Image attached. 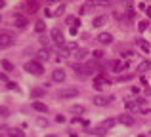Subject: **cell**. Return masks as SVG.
Here are the masks:
<instances>
[{
	"mask_svg": "<svg viewBox=\"0 0 151 137\" xmlns=\"http://www.w3.org/2000/svg\"><path fill=\"white\" fill-rule=\"evenodd\" d=\"M14 42H15L14 33H10V31H0V48H10V46H14Z\"/></svg>",
	"mask_w": 151,
	"mask_h": 137,
	"instance_id": "cell-1",
	"label": "cell"
},
{
	"mask_svg": "<svg viewBox=\"0 0 151 137\" xmlns=\"http://www.w3.org/2000/svg\"><path fill=\"white\" fill-rule=\"evenodd\" d=\"M25 70L29 74H35V76H40L42 72H44V67H42L38 61H27L25 63Z\"/></svg>",
	"mask_w": 151,
	"mask_h": 137,
	"instance_id": "cell-2",
	"label": "cell"
},
{
	"mask_svg": "<svg viewBox=\"0 0 151 137\" xmlns=\"http://www.w3.org/2000/svg\"><path fill=\"white\" fill-rule=\"evenodd\" d=\"M58 50H61L63 55L69 57V55H75L78 52V46H77V42H65L63 46H58Z\"/></svg>",
	"mask_w": 151,
	"mask_h": 137,
	"instance_id": "cell-3",
	"label": "cell"
},
{
	"mask_svg": "<svg viewBox=\"0 0 151 137\" xmlns=\"http://www.w3.org/2000/svg\"><path fill=\"white\" fill-rule=\"evenodd\" d=\"M75 72L78 74V76H92L94 74V69L92 65H75Z\"/></svg>",
	"mask_w": 151,
	"mask_h": 137,
	"instance_id": "cell-4",
	"label": "cell"
},
{
	"mask_svg": "<svg viewBox=\"0 0 151 137\" xmlns=\"http://www.w3.org/2000/svg\"><path fill=\"white\" fill-rule=\"evenodd\" d=\"M58 95H59V99H69V97H77V95H78V89L75 88V86H73V88H61Z\"/></svg>",
	"mask_w": 151,
	"mask_h": 137,
	"instance_id": "cell-5",
	"label": "cell"
},
{
	"mask_svg": "<svg viewBox=\"0 0 151 137\" xmlns=\"http://www.w3.org/2000/svg\"><path fill=\"white\" fill-rule=\"evenodd\" d=\"M50 34H52V40H54L58 46H63V44H65V36H63V33L58 29V27H54Z\"/></svg>",
	"mask_w": 151,
	"mask_h": 137,
	"instance_id": "cell-6",
	"label": "cell"
},
{
	"mask_svg": "<svg viewBox=\"0 0 151 137\" xmlns=\"http://www.w3.org/2000/svg\"><path fill=\"white\" fill-rule=\"evenodd\" d=\"M105 86H109V80H107L103 74L100 76H96V80H94V89H103Z\"/></svg>",
	"mask_w": 151,
	"mask_h": 137,
	"instance_id": "cell-7",
	"label": "cell"
},
{
	"mask_svg": "<svg viewBox=\"0 0 151 137\" xmlns=\"http://www.w3.org/2000/svg\"><path fill=\"white\" fill-rule=\"evenodd\" d=\"M117 122L122 124V126H134L136 118H134V116H130V114H121V116L117 118Z\"/></svg>",
	"mask_w": 151,
	"mask_h": 137,
	"instance_id": "cell-8",
	"label": "cell"
},
{
	"mask_svg": "<svg viewBox=\"0 0 151 137\" xmlns=\"http://www.w3.org/2000/svg\"><path fill=\"white\" fill-rule=\"evenodd\" d=\"M111 99H113V97H103V95H96L94 97V105H98V107H105V105H109L111 103Z\"/></svg>",
	"mask_w": 151,
	"mask_h": 137,
	"instance_id": "cell-9",
	"label": "cell"
},
{
	"mask_svg": "<svg viewBox=\"0 0 151 137\" xmlns=\"http://www.w3.org/2000/svg\"><path fill=\"white\" fill-rule=\"evenodd\" d=\"M98 42H100V44L109 46L111 42H113V36H111L109 33H100V34H98Z\"/></svg>",
	"mask_w": 151,
	"mask_h": 137,
	"instance_id": "cell-10",
	"label": "cell"
},
{
	"mask_svg": "<svg viewBox=\"0 0 151 137\" xmlns=\"http://www.w3.org/2000/svg\"><path fill=\"white\" fill-rule=\"evenodd\" d=\"M126 67H128V63H122L121 59H117V61H113V63H111V69H113V72H122Z\"/></svg>",
	"mask_w": 151,
	"mask_h": 137,
	"instance_id": "cell-11",
	"label": "cell"
},
{
	"mask_svg": "<svg viewBox=\"0 0 151 137\" xmlns=\"http://www.w3.org/2000/svg\"><path fill=\"white\" fill-rule=\"evenodd\" d=\"M115 124H117V120H115V118H107V120H103V122H101L98 128H100L101 131H105V130H111Z\"/></svg>",
	"mask_w": 151,
	"mask_h": 137,
	"instance_id": "cell-12",
	"label": "cell"
},
{
	"mask_svg": "<svg viewBox=\"0 0 151 137\" xmlns=\"http://www.w3.org/2000/svg\"><path fill=\"white\" fill-rule=\"evenodd\" d=\"M52 80H54V82H59V84H61V82L65 80V70H61V69L54 70V72H52Z\"/></svg>",
	"mask_w": 151,
	"mask_h": 137,
	"instance_id": "cell-13",
	"label": "cell"
},
{
	"mask_svg": "<svg viewBox=\"0 0 151 137\" xmlns=\"http://www.w3.org/2000/svg\"><path fill=\"white\" fill-rule=\"evenodd\" d=\"M50 59V50H40V52H37V59L35 61H38V63H40V61H48Z\"/></svg>",
	"mask_w": 151,
	"mask_h": 137,
	"instance_id": "cell-14",
	"label": "cell"
},
{
	"mask_svg": "<svg viewBox=\"0 0 151 137\" xmlns=\"http://www.w3.org/2000/svg\"><path fill=\"white\" fill-rule=\"evenodd\" d=\"M103 25H107V15H98V17H94V21H92V27H103Z\"/></svg>",
	"mask_w": 151,
	"mask_h": 137,
	"instance_id": "cell-15",
	"label": "cell"
},
{
	"mask_svg": "<svg viewBox=\"0 0 151 137\" xmlns=\"http://www.w3.org/2000/svg\"><path fill=\"white\" fill-rule=\"evenodd\" d=\"M14 25L17 27V29H25V27H27V19H25V17H21V15H15Z\"/></svg>",
	"mask_w": 151,
	"mask_h": 137,
	"instance_id": "cell-16",
	"label": "cell"
},
{
	"mask_svg": "<svg viewBox=\"0 0 151 137\" xmlns=\"http://www.w3.org/2000/svg\"><path fill=\"white\" fill-rule=\"evenodd\" d=\"M46 93V88H33L31 89V97L33 99H38V97H42Z\"/></svg>",
	"mask_w": 151,
	"mask_h": 137,
	"instance_id": "cell-17",
	"label": "cell"
},
{
	"mask_svg": "<svg viewBox=\"0 0 151 137\" xmlns=\"http://www.w3.org/2000/svg\"><path fill=\"white\" fill-rule=\"evenodd\" d=\"M136 44L142 48V52H144V53H149V52H151V46H149L145 40H142V38H138V40H136Z\"/></svg>",
	"mask_w": 151,
	"mask_h": 137,
	"instance_id": "cell-18",
	"label": "cell"
},
{
	"mask_svg": "<svg viewBox=\"0 0 151 137\" xmlns=\"http://www.w3.org/2000/svg\"><path fill=\"white\" fill-rule=\"evenodd\" d=\"M38 10H40V4L38 2H27V11L29 13H37Z\"/></svg>",
	"mask_w": 151,
	"mask_h": 137,
	"instance_id": "cell-19",
	"label": "cell"
},
{
	"mask_svg": "<svg viewBox=\"0 0 151 137\" xmlns=\"http://www.w3.org/2000/svg\"><path fill=\"white\" fill-rule=\"evenodd\" d=\"M88 53H90L88 50H84V48H82V50H78V52L75 53L73 57H75V59H77V61H82V59H86V57H88Z\"/></svg>",
	"mask_w": 151,
	"mask_h": 137,
	"instance_id": "cell-20",
	"label": "cell"
},
{
	"mask_svg": "<svg viewBox=\"0 0 151 137\" xmlns=\"http://www.w3.org/2000/svg\"><path fill=\"white\" fill-rule=\"evenodd\" d=\"M33 109L38 112H48V107L44 103H40V101H33Z\"/></svg>",
	"mask_w": 151,
	"mask_h": 137,
	"instance_id": "cell-21",
	"label": "cell"
},
{
	"mask_svg": "<svg viewBox=\"0 0 151 137\" xmlns=\"http://www.w3.org/2000/svg\"><path fill=\"white\" fill-rule=\"evenodd\" d=\"M136 70H140V72H147V70H151V61H142Z\"/></svg>",
	"mask_w": 151,
	"mask_h": 137,
	"instance_id": "cell-22",
	"label": "cell"
},
{
	"mask_svg": "<svg viewBox=\"0 0 151 137\" xmlns=\"http://www.w3.org/2000/svg\"><path fill=\"white\" fill-rule=\"evenodd\" d=\"M0 65H2V69L6 70V72H14V70H15V69H14V65H12L8 59H2V61H0Z\"/></svg>",
	"mask_w": 151,
	"mask_h": 137,
	"instance_id": "cell-23",
	"label": "cell"
},
{
	"mask_svg": "<svg viewBox=\"0 0 151 137\" xmlns=\"http://www.w3.org/2000/svg\"><path fill=\"white\" fill-rule=\"evenodd\" d=\"M65 23H67V25H71V27H77V29H78V25H81V19H78V17H73V15H71V17H67V19H65Z\"/></svg>",
	"mask_w": 151,
	"mask_h": 137,
	"instance_id": "cell-24",
	"label": "cell"
},
{
	"mask_svg": "<svg viewBox=\"0 0 151 137\" xmlns=\"http://www.w3.org/2000/svg\"><path fill=\"white\" fill-rule=\"evenodd\" d=\"M8 135H10V137H25V133H23L21 130H17V128L10 130V131H8Z\"/></svg>",
	"mask_w": 151,
	"mask_h": 137,
	"instance_id": "cell-25",
	"label": "cell"
},
{
	"mask_svg": "<svg viewBox=\"0 0 151 137\" xmlns=\"http://www.w3.org/2000/svg\"><path fill=\"white\" fill-rule=\"evenodd\" d=\"M44 29H46L44 21H37V23H35V31H37V33H44Z\"/></svg>",
	"mask_w": 151,
	"mask_h": 137,
	"instance_id": "cell-26",
	"label": "cell"
},
{
	"mask_svg": "<svg viewBox=\"0 0 151 137\" xmlns=\"http://www.w3.org/2000/svg\"><path fill=\"white\" fill-rule=\"evenodd\" d=\"M71 111H73L75 114H84V107H82V105H73Z\"/></svg>",
	"mask_w": 151,
	"mask_h": 137,
	"instance_id": "cell-27",
	"label": "cell"
},
{
	"mask_svg": "<svg viewBox=\"0 0 151 137\" xmlns=\"http://www.w3.org/2000/svg\"><path fill=\"white\" fill-rule=\"evenodd\" d=\"M92 57H94V59H103L105 55H103L101 50H96V52H92Z\"/></svg>",
	"mask_w": 151,
	"mask_h": 137,
	"instance_id": "cell-28",
	"label": "cell"
},
{
	"mask_svg": "<svg viewBox=\"0 0 151 137\" xmlns=\"http://www.w3.org/2000/svg\"><path fill=\"white\" fill-rule=\"evenodd\" d=\"M63 11H65V4H59V8L55 11H52V15H61Z\"/></svg>",
	"mask_w": 151,
	"mask_h": 137,
	"instance_id": "cell-29",
	"label": "cell"
},
{
	"mask_svg": "<svg viewBox=\"0 0 151 137\" xmlns=\"http://www.w3.org/2000/svg\"><path fill=\"white\" fill-rule=\"evenodd\" d=\"M126 15H128V19H134V8L128 4V8H126Z\"/></svg>",
	"mask_w": 151,
	"mask_h": 137,
	"instance_id": "cell-30",
	"label": "cell"
},
{
	"mask_svg": "<svg viewBox=\"0 0 151 137\" xmlns=\"http://www.w3.org/2000/svg\"><path fill=\"white\" fill-rule=\"evenodd\" d=\"M147 27H149V23H147V21H140V23H138V29H140V31H145Z\"/></svg>",
	"mask_w": 151,
	"mask_h": 137,
	"instance_id": "cell-31",
	"label": "cell"
},
{
	"mask_svg": "<svg viewBox=\"0 0 151 137\" xmlns=\"http://www.w3.org/2000/svg\"><path fill=\"white\" fill-rule=\"evenodd\" d=\"M6 88H8V89H14V92H17V89H19L15 82H8V86H6Z\"/></svg>",
	"mask_w": 151,
	"mask_h": 137,
	"instance_id": "cell-32",
	"label": "cell"
},
{
	"mask_svg": "<svg viewBox=\"0 0 151 137\" xmlns=\"http://www.w3.org/2000/svg\"><path fill=\"white\" fill-rule=\"evenodd\" d=\"M40 44H42V46H50V38H46V36H40Z\"/></svg>",
	"mask_w": 151,
	"mask_h": 137,
	"instance_id": "cell-33",
	"label": "cell"
},
{
	"mask_svg": "<svg viewBox=\"0 0 151 137\" xmlns=\"http://www.w3.org/2000/svg\"><path fill=\"white\" fill-rule=\"evenodd\" d=\"M134 53L130 52V50H122V57H126V59H128V57H132Z\"/></svg>",
	"mask_w": 151,
	"mask_h": 137,
	"instance_id": "cell-34",
	"label": "cell"
},
{
	"mask_svg": "<svg viewBox=\"0 0 151 137\" xmlns=\"http://www.w3.org/2000/svg\"><path fill=\"white\" fill-rule=\"evenodd\" d=\"M55 122H58V124H63V122H65V116H63V114H58V116H55Z\"/></svg>",
	"mask_w": 151,
	"mask_h": 137,
	"instance_id": "cell-35",
	"label": "cell"
},
{
	"mask_svg": "<svg viewBox=\"0 0 151 137\" xmlns=\"http://www.w3.org/2000/svg\"><path fill=\"white\" fill-rule=\"evenodd\" d=\"M38 126H48V120L46 118H38Z\"/></svg>",
	"mask_w": 151,
	"mask_h": 137,
	"instance_id": "cell-36",
	"label": "cell"
},
{
	"mask_svg": "<svg viewBox=\"0 0 151 137\" xmlns=\"http://www.w3.org/2000/svg\"><path fill=\"white\" fill-rule=\"evenodd\" d=\"M71 122H73V124H75V122H77V124L81 122V124H82V118H78V116H73V118H71Z\"/></svg>",
	"mask_w": 151,
	"mask_h": 137,
	"instance_id": "cell-37",
	"label": "cell"
},
{
	"mask_svg": "<svg viewBox=\"0 0 151 137\" xmlns=\"http://www.w3.org/2000/svg\"><path fill=\"white\" fill-rule=\"evenodd\" d=\"M69 33H71V34H73V36H75V34L78 33V29H77V27H71V29H69Z\"/></svg>",
	"mask_w": 151,
	"mask_h": 137,
	"instance_id": "cell-38",
	"label": "cell"
},
{
	"mask_svg": "<svg viewBox=\"0 0 151 137\" xmlns=\"http://www.w3.org/2000/svg\"><path fill=\"white\" fill-rule=\"evenodd\" d=\"M145 95L151 97V86H147V88H145Z\"/></svg>",
	"mask_w": 151,
	"mask_h": 137,
	"instance_id": "cell-39",
	"label": "cell"
},
{
	"mask_svg": "<svg viewBox=\"0 0 151 137\" xmlns=\"http://www.w3.org/2000/svg\"><path fill=\"white\" fill-rule=\"evenodd\" d=\"M0 114H8V109L6 107H0Z\"/></svg>",
	"mask_w": 151,
	"mask_h": 137,
	"instance_id": "cell-40",
	"label": "cell"
},
{
	"mask_svg": "<svg viewBox=\"0 0 151 137\" xmlns=\"http://www.w3.org/2000/svg\"><path fill=\"white\" fill-rule=\"evenodd\" d=\"M0 80H4V82H8V76L4 72H0Z\"/></svg>",
	"mask_w": 151,
	"mask_h": 137,
	"instance_id": "cell-41",
	"label": "cell"
},
{
	"mask_svg": "<svg viewBox=\"0 0 151 137\" xmlns=\"http://www.w3.org/2000/svg\"><path fill=\"white\" fill-rule=\"evenodd\" d=\"M145 13H147V17H151V6H149V8H145Z\"/></svg>",
	"mask_w": 151,
	"mask_h": 137,
	"instance_id": "cell-42",
	"label": "cell"
},
{
	"mask_svg": "<svg viewBox=\"0 0 151 137\" xmlns=\"http://www.w3.org/2000/svg\"><path fill=\"white\" fill-rule=\"evenodd\" d=\"M6 6V2H4V0H0V8H4Z\"/></svg>",
	"mask_w": 151,
	"mask_h": 137,
	"instance_id": "cell-43",
	"label": "cell"
},
{
	"mask_svg": "<svg viewBox=\"0 0 151 137\" xmlns=\"http://www.w3.org/2000/svg\"><path fill=\"white\" fill-rule=\"evenodd\" d=\"M44 137H58V135H54V133H48V135H44Z\"/></svg>",
	"mask_w": 151,
	"mask_h": 137,
	"instance_id": "cell-44",
	"label": "cell"
},
{
	"mask_svg": "<svg viewBox=\"0 0 151 137\" xmlns=\"http://www.w3.org/2000/svg\"><path fill=\"white\" fill-rule=\"evenodd\" d=\"M0 21H2V17H0Z\"/></svg>",
	"mask_w": 151,
	"mask_h": 137,
	"instance_id": "cell-45",
	"label": "cell"
}]
</instances>
